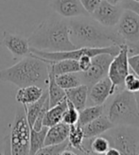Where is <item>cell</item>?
Instances as JSON below:
<instances>
[{"instance_id": "6da1fadb", "label": "cell", "mask_w": 139, "mask_h": 155, "mask_svg": "<svg viewBox=\"0 0 139 155\" xmlns=\"http://www.w3.org/2000/svg\"><path fill=\"white\" fill-rule=\"evenodd\" d=\"M67 20L69 38L77 48H99L122 45L114 29L101 26L88 15H81Z\"/></svg>"}, {"instance_id": "7a4b0ae2", "label": "cell", "mask_w": 139, "mask_h": 155, "mask_svg": "<svg viewBox=\"0 0 139 155\" xmlns=\"http://www.w3.org/2000/svg\"><path fill=\"white\" fill-rule=\"evenodd\" d=\"M30 48L59 52L73 50L77 48L69 38L68 20L54 13L45 19L28 39Z\"/></svg>"}, {"instance_id": "3957f363", "label": "cell", "mask_w": 139, "mask_h": 155, "mask_svg": "<svg viewBox=\"0 0 139 155\" xmlns=\"http://www.w3.org/2000/svg\"><path fill=\"white\" fill-rule=\"evenodd\" d=\"M48 74V64L30 53L12 66L0 71V80L11 82L19 88L37 85L46 89Z\"/></svg>"}, {"instance_id": "277c9868", "label": "cell", "mask_w": 139, "mask_h": 155, "mask_svg": "<svg viewBox=\"0 0 139 155\" xmlns=\"http://www.w3.org/2000/svg\"><path fill=\"white\" fill-rule=\"evenodd\" d=\"M107 117L114 126L139 128V108L134 93L125 89L117 91L108 107Z\"/></svg>"}, {"instance_id": "5b68a950", "label": "cell", "mask_w": 139, "mask_h": 155, "mask_svg": "<svg viewBox=\"0 0 139 155\" xmlns=\"http://www.w3.org/2000/svg\"><path fill=\"white\" fill-rule=\"evenodd\" d=\"M110 147L117 149L121 155L139 154V128L133 126H114L103 134Z\"/></svg>"}, {"instance_id": "8992f818", "label": "cell", "mask_w": 139, "mask_h": 155, "mask_svg": "<svg viewBox=\"0 0 139 155\" xmlns=\"http://www.w3.org/2000/svg\"><path fill=\"white\" fill-rule=\"evenodd\" d=\"M114 31L122 45H126L129 56L139 54V16L131 10L124 9Z\"/></svg>"}, {"instance_id": "52a82bcc", "label": "cell", "mask_w": 139, "mask_h": 155, "mask_svg": "<svg viewBox=\"0 0 139 155\" xmlns=\"http://www.w3.org/2000/svg\"><path fill=\"white\" fill-rule=\"evenodd\" d=\"M10 136L12 155H28L30 127L27 120L24 106H19L15 114Z\"/></svg>"}, {"instance_id": "ba28073f", "label": "cell", "mask_w": 139, "mask_h": 155, "mask_svg": "<svg viewBox=\"0 0 139 155\" xmlns=\"http://www.w3.org/2000/svg\"><path fill=\"white\" fill-rule=\"evenodd\" d=\"M128 58V46L126 45H120L119 51L113 58L107 75L112 82V90L114 94L118 90L124 89V80L130 72Z\"/></svg>"}, {"instance_id": "9c48e42d", "label": "cell", "mask_w": 139, "mask_h": 155, "mask_svg": "<svg viewBox=\"0 0 139 155\" xmlns=\"http://www.w3.org/2000/svg\"><path fill=\"white\" fill-rule=\"evenodd\" d=\"M114 56L110 54H98L92 58V64L88 70L84 72H79L81 84L86 85L88 89L94 85L96 82L100 81L103 78L107 77L108 69L110 64Z\"/></svg>"}, {"instance_id": "30bf717a", "label": "cell", "mask_w": 139, "mask_h": 155, "mask_svg": "<svg viewBox=\"0 0 139 155\" xmlns=\"http://www.w3.org/2000/svg\"><path fill=\"white\" fill-rule=\"evenodd\" d=\"M124 9L120 4L113 5L107 0H101L91 17L103 27L114 28L118 23Z\"/></svg>"}, {"instance_id": "8fae6325", "label": "cell", "mask_w": 139, "mask_h": 155, "mask_svg": "<svg viewBox=\"0 0 139 155\" xmlns=\"http://www.w3.org/2000/svg\"><path fill=\"white\" fill-rule=\"evenodd\" d=\"M50 7L55 13L65 19H70L81 15H88L81 6L80 0H52Z\"/></svg>"}, {"instance_id": "7c38bea8", "label": "cell", "mask_w": 139, "mask_h": 155, "mask_svg": "<svg viewBox=\"0 0 139 155\" xmlns=\"http://www.w3.org/2000/svg\"><path fill=\"white\" fill-rule=\"evenodd\" d=\"M2 43L14 58L26 57L30 54V48L28 39L20 35L4 31Z\"/></svg>"}, {"instance_id": "4fadbf2b", "label": "cell", "mask_w": 139, "mask_h": 155, "mask_svg": "<svg viewBox=\"0 0 139 155\" xmlns=\"http://www.w3.org/2000/svg\"><path fill=\"white\" fill-rule=\"evenodd\" d=\"M114 95L112 82L108 77H105L88 89V99L94 105H103L108 97Z\"/></svg>"}, {"instance_id": "5bb4252c", "label": "cell", "mask_w": 139, "mask_h": 155, "mask_svg": "<svg viewBox=\"0 0 139 155\" xmlns=\"http://www.w3.org/2000/svg\"><path fill=\"white\" fill-rule=\"evenodd\" d=\"M113 127L114 125L111 123L109 118L107 117V115L104 114L100 115L97 119L87 123L86 125L81 126L84 138L86 139L101 135Z\"/></svg>"}, {"instance_id": "9a60e30c", "label": "cell", "mask_w": 139, "mask_h": 155, "mask_svg": "<svg viewBox=\"0 0 139 155\" xmlns=\"http://www.w3.org/2000/svg\"><path fill=\"white\" fill-rule=\"evenodd\" d=\"M70 126L64 122H60L48 128L45 139V147L59 145L67 141Z\"/></svg>"}, {"instance_id": "2e32d148", "label": "cell", "mask_w": 139, "mask_h": 155, "mask_svg": "<svg viewBox=\"0 0 139 155\" xmlns=\"http://www.w3.org/2000/svg\"><path fill=\"white\" fill-rule=\"evenodd\" d=\"M65 97L79 112L85 108L88 101V87L84 84L65 90Z\"/></svg>"}, {"instance_id": "e0dca14e", "label": "cell", "mask_w": 139, "mask_h": 155, "mask_svg": "<svg viewBox=\"0 0 139 155\" xmlns=\"http://www.w3.org/2000/svg\"><path fill=\"white\" fill-rule=\"evenodd\" d=\"M45 90V89H43L37 85H29V86L22 87L17 91L15 98L21 105H28L37 101L42 97Z\"/></svg>"}, {"instance_id": "ac0fdd59", "label": "cell", "mask_w": 139, "mask_h": 155, "mask_svg": "<svg viewBox=\"0 0 139 155\" xmlns=\"http://www.w3.org/2000/svg\"><path fill=\"white\" fill-rule=\"evenodd\" d=\"M67 108V100L66 97L61 100V102L56 104L55 106L50 107L49 109L46 111L44 119H43V126L45 127H51L56 125V124L61 122L63 115Z\"/></svg>"}, {"instance_id": "d6986e66", "label": "cell", "mask_w": 139, "mask_h": 155, "mask_svg": "<svg viewBox=\"0 0 139 155\" xmlns=\"http://www.w3.org/2000/svg\"><path fill=\"white\" fill-rule=\"evenodd\" d=\"M46 91H48V95L49 108L55 106L56 104H58L66 97L65 91L64 89H61L56 83L55 75L50 70L48 74V87H46Z\"/></svg>"}, {"instance_id": "ffe728a7", "label": "cell", "mask_w": 139, "mask_h": 155, "mask_svg": "<svg viewBox=\"0 0 139 155\" xmlns=\"http://www.w3.org/2000/svg\"><path fill=\"white\" fill-rule=\"evenodd\" d=\"M48 91H46V89H45L43 93L42 97L38 99L37 101H35L33 103H30V104H28V105H23L24 106L25 112H26L27 120L28 122V125L30 128H32L36 118L38 117L40 112L44 108L45 102L48 101Z\"/></svg>"}, {"instance_id": "44dd1931", "label": "cell", "mask_w": 139, "mask_h": 155, "mask_svg": "<svg viewBox=\"0 0 139 155\" xmlns=\"http://www.w3.org/2000/svg\"><path fill=\"white\" fill-rule=\"evenodd\" d=\"M49 70L55 75H61L67 73H77L80 72V67L78 61L76 60H61L54 63L48 64Z\"/></svg>"}, {"instance_id": "7402d4cb", "label": "cell", "mask_w": 139, "mask_h": 155, "mask_svg": "<svg viewBox=\"0 0 139 155\" xmlns=\"http://www.w3.org/2000/svg\"><path fill=\"white\" fill-rule=\"evenodd\" d=\"M48 127L43 126L40 130H34L30 128V138H29V154L34 155L38 150L45 147V139L46 135V131Z\"/></svg>"}, {"instance_id": "603a6c76", "label": "cell", "mask_w": 139, "mask_h": 155, "mask_svg": "<svg viewBox=\"0 0 139 155\" xmlns=\"http://www.w3.org/2000/svg\"><path fill=\"white\" fill-rule=\"evenodd\" d=\"M104 113L103 105H92L89 107L83 108L79 112V120L78 124L81 126L86 125L87 123L97 119Z\"/></svg>"}, {"instance_id": "cb8c5ba5", "label": "cell", "mask_w": 139, "mask_h": 155, "mask_svg": "<svg viewBox=\"0 0 139 155\" xmlns=\"http://www.w3.org/2000/svg\"><path fill=\"white\" fill-rule=\"evenodd\" d=\"M55 81L59 86L61 89H64L65 91L77 87L81 84L79 72L67 73V74H61V75L55 76Z\"/></svg>"}, {"instance_id": "d4e9b609", "label": "cell", "mask_w": 139, "mask_h": 155, "mask_svg": "<svg viewBox=\"0 0 139 155\" xmlns=\"http://www.w3.org/2000/svg\"><path fill=\"white\" fill-rule=\"evenodd\" d=\"M84 135L81 126L79 125L78 123L75 124V125H71L67 137L68 147H70L71 149L74 150H81Z\"/></svg>"}, {"instance_id": "484cf974", "label": "cell", "mask_w": 139, "mask_h": 155, "mask_svg": "<svg viewBox=\"0 0 139 155\" xmlns=\"http://www.w3.org/2000/svg\"><path fill=\"white\" fill-rule=\"evenodd\" d=\"M84 140H85V142L89 146V148L93 151L98 153H105L110 148L109 141L103 135H98L94 138H89V139L84 138Z\"/></svg>"}, {"instance_id": "4316f807", "label": "cell", "mask_w": 139, "mask_h": 155, "mask_svg": "<svg viewBox=\"0 0 139 155\" xmlns=\"http://www.w3.org/2000/svg\"><path fill=\"white\" fill-rule=\"evenodd\" d=\"M67 100V99H66ZM79 120V111L74 107V105L67 100V108L63 115V118H61V122H64L67 125L71 126L75 125V124L78 123Z\"/></svg>"}, {"instance_id": "83f0119b", "label": "cell", "mask_w": 139, "mask_h": 155, "mask_svg": "<svg viewBox=\"0 0 139 155\" xmlns=\"http://www.w3.org/2000/svg\"><path fill=\"white\" fill-rule=\"evenodd\" d=\"M68 147V141H65L59 145L46 146L38 150L34 155H58L61 151H63Z\"/></svg>"}, {"instance_id": "f1b7e54d", "label": "cell", "mask_w": 139, "mask_h": 155, "mask_svg": "<svg viewBox=\"0 0 139 155\" xmlns=\"http://www.w3.org/2000/svg\"><path fill=\"white\" fill-rule=\"evenodd\" d=\"M124 89L131 92L135 93L139 92V78L133 72H129L124 80Z\"/></svg>"}, {"instance_id": "f546056e", "label": "cell", "mask_w": 139, "mask_h": 155, "mask_svg": "<svg viewBox=\"0 0 139 155\" xmlns=\"http://www.w3.org/2000/svg\"><path fill=\"white\" fill-rule=\"evenodd\" d=\"M81 6L88 14H92L101 0H80Z\"/></svg>"}, {"instance_id": "4dcf8cb0", "label": "cell", "mask_w": 139, "mask_h": 155, "mask_svg": "<svg viewBox=\"0 0 139 155\" xmlns=\"http://www.w3.org/2000/svg\"><path fill=\"white\" fill-rule=\"evenodd\" d=\"M128 63L132 72L134 73L139 78V54L129 56Z\"/></svg>"}, {"instance_id": "1f68e13d", "label": "cell", "mask_w": 139, "mask_h": 155, "mask_svg": "<svg viewBox=\"0 0 139 155\" xmlns=\"http://www.w3.org/2000/svg\"><path fill=\"white\" fill-rule=\"evenodd\" d=\"M120 5L123 9L133 11L139 16V2H135L134 0H122Z\"/></svg>"}, {"instance_id": "d6a6232c", "label": "cell", "mask_w": 139, "mask_h": 155, "mask_svg": "<svg viewBox=\"0 0 139 155\" xmlns=\"http://www.w3.org/2000/svg\"><path fill=\"white\" fill-rule=\"evenodd\" d=\"M92 58L89 55H83L78 60V64L80 67V72H84L89 69L92 64Z\"/></svg>"}, {"instance_id": "836d02e7", "label": "cell", "mask_w": 139, "mask_h": 155, "mask_svg": "<svg viewBox=\"0 0 139 155\" xmlns=\"http://www.w3.org/2000/svg\"><path fill=\"white\" fill-rule=\"evenodd\" d=\"M4 155H12L11 147H10V136L7 135L4 139V148H3Z\"/></svg>"}, {"instance_id": "e575fe53", "label": "cell", "mask_w": 139, "mask_h": 155, "mask_svg": "<svg viewBox=\"0 0 139 155\" xmlns=\"http://www.w3.org/2000/svg\"><path fill=\"white\" fill-rule=\"evenodd\" d=\"M58 155H77V153H76V151L73 149L67 147L65 150H64L63 151H61Z\"/></svg>"}, {"instance_id": "d590c367", "label": "cell", "mask_w": 139, "mask_h": 155, "mask_svg": "<svg viewBox=\"0 0 139 155\" xmlns=\"http://www.w3.org/2000/svg\"><path fill=\"white\" fill-rule=\"evenodd\" d=\"M104 155H121L120 152L117 150V149H114V148H112V147H110L109 150H108Z\"/></svg>"}, {"instance_id": "8d00e7d4", "label": "cell", "mask_w": 139, "mask_h": 155, "mask_svg": "<svg viewBox=\"0 0 139 155\" xmlns=\"http://www.w3.org/2000/svg\"><path fill=\"white\" fill-rule=\"evenodd\" d=\"M107 1H108V2H110V3L113 4V5H118V4L121 3L122 0H107Z\"/></svg>"}, {"instance_id": "74e56055", "label": "cell", "mask_w": 139, "mask_h": 155, "mask_svg": "<svg viewBox=\"0 0 139 155\" xmlns=\"http://www.w3.org/2000/svg\"><path fill=\"white\" fill-rule=\"evenodd\" d=\"M69 148H70V147H69ZM74 150L76 151L77 155H85V154H84V152H83V150Z\"/></svg>"}, {"instance_id": "f35d334b", "label": "cell", "mask_w": 139, "mask_h": 155, "mask_svg": "<svg viewBox=\"0 0 139 155\" xmlns=\"http://www.w3.org/2000/svg\"><path fill=\"white\" fill-rule=\"evenodd\" d=\"M134 96H135V99H136V102H137V106L139 108V92L135 93Z\"/></svg>"}, {"instance_id": "ab89813d", "label": "cell", "mask_w": 139, "mask_h": 155, "mask_svg": "<svg viewBox=\"0 0 139 155\" xmlns=\"http://www.w3.org/2000/svg\"><path fill=\"white\" fill-rule=\"evenodd\" d=\"M0 155H4V153H3V151H0Z\"/></svg>"}, {"instance_id": "60d3db41", "label": "cell", "mask_w": 139, "mask_h": 155, "mask_svg": "<svg viewBox=\"0 0 139 155\" xmlns=\"http://www.w3.org/2000/svg\"><path fill=\"white\" fill-rule=\"evenodd\" d=\"M134 1H135V2H139V0H134Z\"/></svg>"}, {"instance_id": "b9f144b4", "label": "cell", "mask_w": 139, "mask_h": 155, "mask_svg": "<svg viewBox=\"0 0 139 155\" xmlns=\"http://www.w3.org/2000/svg\"><path fill=\"white\" fill-rule=\"evenodd\" d=\"M138 155H139V154H138Z\"/></svg>"}]
</instances>
